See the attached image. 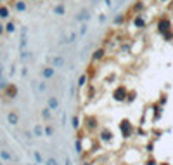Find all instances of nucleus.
<instances>
[{
  "instance_id": "obj_1",
  "label": "nucleus",
  "mask_w": 173,
  "mask_h": 165,
  "mask_svg": "<svg viewBox=\"0 0 173 165\" xmlns=\"http://www.w3.org/2000/svg\"><path fill=\"white\" fill-rule=\"evenodd\" d=\"M26 45H28V28L24 26L23 31H21V40H19V49L21 50H26Z\"/></svg>"
},
{
  "instance_id": "obj_2",
  "label": "nucleus",
  "mask_w": 173,
  "mask_h": 165,
  "mask_svg": "<svg viewBox=\"0 0 173 165\" xmlns=\"http://www.w3.org/2000/svg\"><path fill=\"white\" fill-rule=\"evenodd\" d=\"M3 92L7 94V97L14 99V97L17 96V87H16L14 84H7V85H5V89H3Z\"/></svg>"
},
{
  "instance_id": "obj_3",
  "label": "nucleus",
  "mask_w": 173,
  "mask_h": 165,
  "mask_svg": "<svg viewBox=\"0 0 173 165\" xmlns=\"http://www.w3.org/2000/svg\"><path fill=\"white\" fill-rule=\"evenodd\" d=\"M7 122L10 124V125H17L19 124V115H17V111H9L7 113Z\"/></svg>"
},
{
  "instance_id": "obj_4",
  "label": "nucleus",
  "mask_w": 173,
  "mask_h": 165,
  "mask_svg": "<svg viewBox=\"0 0 173 165\" xmlns=\"http://www.w3.org/2000/svg\"><path fill=\"white\" fill-rule=\"evenodd\" d=\"M50 64H52V68H61V66H64V57L62 56H54L50 59Z\"/></svg>"
},
{
  "instance_id": "obj_5",
  "label": "nucleus",
  "mask_w": 173,
  "mask_h": 165,
  "mask_svg": "<svg viewBox=\"0 0 173 165\" xmlns=\"http://www.w3.org/2000/svg\"><path fill=\"white\" fill-rule=\"evenodd\" d=\"M47 104H49V110H54V111L59 108V101H57L55 96H50V97L47 99Z\"/></svg>"
},
{
  "instance_id": "obj_6",
  "label": "nucleus",
  "mask_w": 173,
  "mask_h": 165,
  "mask_svg": "<svg viewBox=\"0 0 173 165\" xmlns=\"http://www.w3.org/2000/svg\"><path fill=\"white\" fill-rule=\"evenodd\" d=\"M42 77L47 80V78H52L54 77V68L52 66H45L43 70H42Z\"/></svg>"
},
{
  "instance_id": "obj_7",
  "label": "nucleus",
  "mask_w": 173,
  "mask_h": 165,
  "mask_svg": "<svg viewBox=\"0 0 173 165\" xmlns=\"http://www.w3.org/2000/svg\"><path fill=\"white\" fill-rule=\"evenodd\" d=\"M76 19H78V21L87 23V21L90 19V12H88V10H81V12H78V14H76Z\"/></svg>"
},
{
  "instance_id": "obj_8",
  "label": "nucleus",
  "mask_w": 173,
  "mask_h": 165,
  "mask_svg": "<svg viewBox=\"0 0 173 165\" xmlns=\"http://www.w3.org/2000/svg\"><path fill=\"white\" fill-rule=\"evenodd\" d=\"M133 24H135L137 28H144V26H146V19L139 14V16H135V17H133Z\"/></svg>"
},
{
  "instance_id": "obj_9",
  "label": "nucleus",
  "mask_w": 173,
  "mask_h": 165,
  "mask_svg": "<svg viewBox=\"0 0 173 165\" xmlns=\"http://www.w3.org/2000/svg\"><path fill=\"white\" fill-rule=\"evenodd\" d=\"M78 38V33H69L68 37H64L62 40H61V43H71V42H75Z\"/></svg>"
},
{
  "instance_id": "obj_10",
  "label": "nucleus",
  "mask_w": 173,
  "mask_h": 165,
  "mask_svg": "<svg viewBox=\"0 0 173 165\" xmlns=\"http://www.w3.org/2000/svg\"><path fill=\"white\" fill-rule=\"evenodd\" d=\"M33 134H35V137H43L45 130H43V127H42L40 124H36V125H35V129H33Z\"/></svg>"
},
{
  "instance_id": "obj_11",
  "label": "nucleus",
  "mask_w": 173,
  "mask_h": 165,
  "mask_svg": "<svg viewBox=\"0 0 173 165\" xmlns=\"http://www.w3.org/2000/svg\"><path fill=\"white\" fill-rule=\"evenodd\" d=\"M0 158L5 160V162H10V160H12V155H10L7 150H0Z\"/></svg>"
},
{
  "instance_id": "obj_12",
  "label": "nucleus",
  "mask_w": 173,
  "mask_h": 165,
  "mask_svg": "<svg viewBox=\"0 0 173 165\" xmlns=\"http://www.w3.org/2000/svg\"><path fill=\"white\" fill-rule=\"evenodd\" d=\"M16 10H19V12L26 10V3H24L23 0H17V2H16Z\"/></svg>"
},
{
  "instance_id": "obj_13",
  "label": "nucleus",
  "mask_w": 173,
  "mask_h": 165,
  "mask_svg": "<svg viewBox=\"0 0 173 165\" xmlns=\"http://www.w3.org/2000/svg\"><path fill=\"white\" fill-rule=\"evenodd\" d=\"M5 31H7V33H14V31H16V24H14L12 21H9V23L5 24Z\"/></svg>"
},
{
  "instance_id": "obj_14",
  "label": "nucleus",
  "mask_w": 173,
  "mask_h": 165,
  "mask_svg": "<svg viewBox=\"0 0 173 165\" xmlns=\"http://www.w3.org/2000/svg\"><path fill=\"white\" fill-rule=\"evenodd\" d=\"M9 14H10V12H9V9H7V7H0V19H7V17H9Z\"/></svg>"
},
{
  "instance_id": "obj_15",
  "label": "nucleus",
  "mask_w": 173,
  "mask_h": 165,
  "mask_svg": "<svg viewBox=\"0 0 173 165\" xmlns=\"http://www.w3.org/2000/svg\"><path fill=\"white\" fill-rule=\"evenodd\" d=\"M104 57V49H99L97 52H95V56H94V61H99V59H102Z\"/></svg>"
},
{
  "instance_id": "obj_16",
  "label": "nucleus",
  "mask_w": 173,
  "mask_h": 165,
  "mask_svg": "<svg viewBox=\"0 0 173 165\" xmlns=\"http://www.w3.org/2000/svg\"><path fill=\"white\" fill-rule=\"evenodd\" d=\"M73 127H75L76 130H78V129L81 127V124H80V118H78V115H75V117H73Z\"/></svg>"
},
{
  "instance_id": "obj_17",
  "label": "nucleus",
  "mask_w": 173,
  "mask_h": 165,
  "mask_svg": "<svg viewBox=\"0 0 173 165\" xmlns=\"http://www.w3.org/2000/svg\"><path fill=\"white\" fill-rule=\"evenodd\" d=\"M54 12L61 16V14H64V12H66V7H64V5H57V7L54 9Z\"/></svg>"
},
{
  "instance_id": "obj_18",
  "label": "nucleus",
  "mask_w": 173,
  "mask_h": 165,
  "mask_svg": "<svg viewBox=\"0 0 173 165\" xmlns=\"http://www.w3.org/2000/svg\"><path fill=\"white\" fill-rule=\"evenodd\" d=\"M33 157H35V160H36V164L40 165L43 160H42V155H40V151H33Z\"/></svg>"
},
{
  "instance_id": "obj_19",
  "label": "nucleus",
  "mask_w": 173,
  "mask_h": 165,
  "mask_svg": "<svg viewBox=\"0 0 173 165\" xmlns=\"http://www.w3.org/2000/svg\"><path fill=\"white\" fill-rule=\"evenodd\" d=\"M87 78H88L87 75H81V77H80V82H78V87H83L85 82H87Z\"/></svg>"
},
{
  "instance_id": "obj_20",
  "label": "nucleus",
  "mask_w": 173,
  "mask_h": 165,
  "mask_svg": "<svg viewBox=\"0 0 173 165\" xmlns=\"http://www.w3.org/2000/svg\"><path fill=\"white\" fill-rule=\"evenodd\" d=\"M47 89V84L45 82H38V92H45Z\"/></svg>"
},
{
  "instance_id": "obj_21",
  "label": "nucleus",
  "mask_w": 173,
  "mask_h": 165,
  "mask_svg": "<svg viewBox=\"0 0 173 165\" xmlns=\"http://www.w3.org/2000/svg\"><path fill=\"white\" fill-rule=\"evenodd\" d=\"M87 30H88V24H87V23H83V24H81V28H80V35H85V33H87Z\"/></svg>"
},
{
  "instance_id": "obj_22",
  "label": "nucleus",
  "mask_w": 173,
  "mask_h": 165,
  "mask_svg": "<svg viewBox=\"0 0 173 165\" xmlns=\"http://www.w3.org/2000/svg\"><path fill=\"white\" fill-rule=\"evenodd\" d=\"M42 117H43L45 120H49V118H50V111H49V108H45V110L42 111Z\"/></svg>"
},
{
  "instance_id": "obj_23",
  "label": "nucleus",
  "mask_w": 173,
  "mask_h": 165,
  "mask_svg": "<svg viewBox=\"0 0 173 165\" xmlns=\"http://www.w3.org/2000/svg\"><path fill=\"white\" fill-rule=\"evenodd\" d=\"M45 165H57V160H55L54 157H50V158H49V160L45 162Z\"/></svg>"
},
{
  "instance_id": "obj_24",
  "label": "nucleus",
  "mask_w": 173,
  "mask_h": 165,
  "mask_svg": "<svg viewBox=\"0 0 173 165\" xmlns=\"http://www.w3.org/2000/svg\"><path fill=\"white\" fill-rule=\"evenodd\" d=\"M21 59H29V52L28 50H21Z\"/></svg>"
},
{
  "instance_id": "obj_25",
  "label": "nucleus",
  "mask_w": 173,
  "mask_h": 165,
  "mask_svg": "<svg viewBox=\"0 0 173 165\" xmlns=\"http://www.w3.org/2000/svg\"><path fill=\"white\" fill-rule=\"evenodd\" d=\"M43 130H45V134H47V136H52V127H50V125H47Z\"/></svg>"
},
{
  "instance_id": "obj_26",
  "label": "nucleus",
  "mask_w": 173,
  "mask_h": 165,
  "mask_svg": "<svg viewBox=\"0 0 173 165\" xmlns=\"http://www.w3.org/2000/svg\"><path fill=\"white\" fill-rule=\"evenodd\" d=\"M3 31H5V28H3V26H2V24H0V35H2V33H3Z\"/></svg>"
},
{
  "instance_id": "obj_27",
  "label": "nucleus",
  "mask_w": 173,
  "mask_h": 165,
  "mask_svg": "<svg viewBox=\"0 0 173 165\" xmlns=\"http://www.w3.org/2000/svg\"><path fill=\"white\" fill-rule=\"evenodd\" d=\"M66 165H71V160H69V158H66Z\"/></svg>"
},
{
  "instance_id": "obj_28",
  "label": "nucleus",
  "mask_w": 173,
  "mask_h": 165,
  "mask_svg": "<svg viewBox=\"0 0 173 165\" xmlns=\"http://www.w3.org/2000/svg\"><path fill=\"white\" fill-rule=\"evenodd\" d=\"M161 2H166V0H161Z\"/></svg>"
},
{
  "instance_id": "obj_29",
  "label": "nucleus",
  "mask_w": 173,
  "mask_h": 165,
  "mask_svg": "<svg viewBox=\"0 0 173 165\" xmlns=\"http://www.w3.org/2000/svg\"><path fill=\"white\" fill-rule=\"evenodd\" d=\"M0 2H5V0H0Z\"/></svg>"
}]
</instances>
